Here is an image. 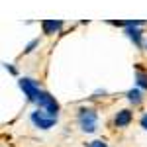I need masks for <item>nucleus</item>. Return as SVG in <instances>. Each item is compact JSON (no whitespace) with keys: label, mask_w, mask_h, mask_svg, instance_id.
Here are the masks:
<instances>
[{"label":"nucleus","mask_w":147,"mask_h":147,"mask_svg":"<svg viewBox=\"0 0 147 147\" xmlns=\"http://www.w3.org/2000/svg\"><path fill=\"white\" fill-rule=\"evenodd\" d=\"M77 120H79L80 129L86 134H94L98 129V114L92 108H80L77 114Z\"/></svg>","instance_id":"obj_1"},{"label":"nucleus","mask_w":147,"mask_h":147,"mask_svg":"<svg viewBox=\"0 0 147 147\" xmlns=\"http://www.w3.org/2000/svg\"><path fill=\"white\" fill-rule=\"evenodd\" d=\"M37 106H39V110L47 112L49 116H53V118H57V114H59V102L55 100V96H51L45 90L41 92V96L37 100Z\"/></svg>","instance_id":"obj_2"},{"label":"nucleus","mask_w":147,"mask_h":147,"mask_svg":"<svg viewBox=\"0 0 147 147\" xmlns=\"http://www.w3.org/2000/svg\"><path fill=\"white\" fill-rule=\"evenodd\" d=\"M20 88L24 90V94L28 96V100L30 102H35L39 100V96H41V88H39V84L35 82L34 79H20Z\"/></svg>","instance_id":"obj_3"},{"label":"nucleus","mask_w":147,"mask_h":147,"mask_svg":"<svg viewBox=\"0 0 147 147\" xmlns=\"http://www.w3.org/2000/svg\"><path fill=\"white\" fill-rule=\"evenodd\" d=\"M30 120H32V124L35 125V127H39V129H49V127H53L57 122V118H53V116H49L47 112H39V110H35V112H32V116H30Z\"/></svg>","instance_id":"obj_4"},{"label":"nucleus","mask_w":147,"mask_h":147,"mask_svg":"<svg viewBox=\"0 0 147 147\" xmlns=\"http://www.w3.org/2000/svg\"><path fill=\"white\" fill-rule=\"evenodd\" d=\"M139 28L141 26H129V28H125V35L136 43V47H143V32Z\"/></svg>","instance_id":"obj_5"},{"label":"nucleus","mask_w":147,"mask_h":147,"mask_svg":"<svg viewBox=\"0 0 147 147\" xmlns=\"http://www.w3.org/2000/svg\"><path fill=\"white\" fill-rule=\"evenodd\" d=\"M131 120H134L131 110H120V112L114 116V124L118 125V127H127V125L131 124Z\"/></svg>","instance_id":"obj_6"},{"label":"nucleus","mask_w":147,"mask_h":147,"mask_svg":"<svg viewBox=\"0 0 147 147\" xmlns=\"http://www.w3.org/2000/svg\"><path fill=\"white\" fill-rule=\"evenodd\" d=\"M61 28H63V22H61V20H43V22H41V30H43V34H47V35L57 34Z\"/></svg>","instance_id":"obj_7"},{"label":"nucleus","mask_w":147,"mask_h":147,"mask_svg":"<svg viewBox=\"0 0 147 147\" xmlns=\"http://www.w3.org/2000/svg\"><path fill=\"white\" fill-rule=\"evenodd\" d=\"M125 98L131 102L134 106H137V104L143 102V92H141V88H131V90L125 92Z\"/></svg>","instance_id":"obj_8"},{"label":"nucleus","mask_w":147,"mask_h":147,"mask_svg":"<svg viewBox=\"0 0 147 147\" xmlns=\"http://www.w3.org/2000/svg\"><path fill=\"white\" fill-rule=\"evenodd\" d=\"M136 82H137V88H143V90H147V73H143V71H137V73H136Z\"/></svg>","instance_id":"obj_9"},{"label":"nucleus","mask_w":147,"mask_h":147,"mask_svg":"<svg viewBox=\"0 0 147 147\" xmlns=\"http://www.w3.org/2000/svg\"><path fill=\"white\" fill-rule=\"evenodd\" d=\"M37 45H39V39H34V41H30V43L26 45V49H24V53H32V51H34Z\"/></svg>","instance_id":"obj_10"},{"label":"nucleus","mask_w":147,"mask_h":147,"mask_svg":"<svg viewBox=\"0 0 147 147\" xmlns=\"http://www.w3.org/2000/svg\"><path fill=\"white\" fill-rule=\"evenodd\" d=\"M90 147H108L106 145V141H102V139H96V141H92Z\"/></svg>","instance_id":"obj_11"},{"label":"nucleus","mask_w":147,"mask_h":147,"mask_svg":"<svg viewBox=\"0 0 147 147\" xmlns=\"http://www.w3.org/2000/svg\"><path fill=\"white\" fill-rule=\"evenodd\" d=\"M139 124H141V127H143V129L147 131V114H143V116H141V120H139Z\"/></svg>","instance_id":"obj_12"},{"label":"nucleus","mask_w":147,"mask_h":147,"mask_svg":"<svg viewBox=\"0 0 147 147\" xmlns=\"http://www.w3.org/2000/svg\"><path fill=\"white\" fill-rule=\"evenodd\" d=\"M4 69H6V71H8V73H12V75H16V69L12 67L10 63H4Z\"/></svg>","instance_id":"obj_13"},{"label":"nucleus","mask_w":147,"mask_h":147,"mask_svg":"<svg viewBox=\"0 0 147 147\" xmlns=\"http://www.w3.org/2000/svg\"><path fill=\"white\" fill-rule=\"evenodd\" d=\"M145 49H147V43H145Z\"/></svg>","instance_id":"obj_14"}]
</instances>
